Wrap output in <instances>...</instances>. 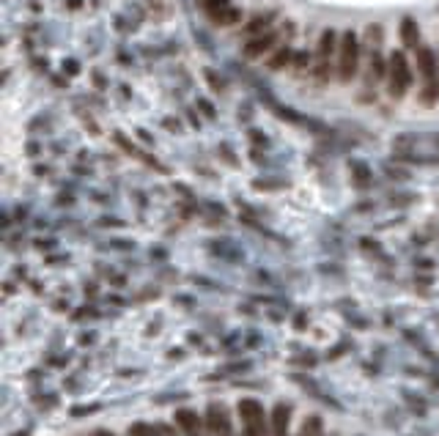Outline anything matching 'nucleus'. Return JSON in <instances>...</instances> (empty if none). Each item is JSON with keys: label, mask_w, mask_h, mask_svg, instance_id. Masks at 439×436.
Listing matches in <instances>:
<instances>
[{"label": "nucleus", "mask_w": 439, "mask_h": 436, "mask_svg": "<svg viewBox=\"0 0 439 436\" xmlns=\"http://www.w3.org/2000/svg\"><path fill=\"white\" fill-rule=\"evenodd\" d=\"M333 50H335V33L333 30H324L321 33V42H318V61H316V77H318V83H327L330 80Z\"/></svg>", "instance_id": "423d86ee"}, {"label": "nucleus", "mask_w": 439, "mask_h": 436, "mask_svg": "<svg viewBox=\"0 0 439 436\" xmlns=\"http://www.w3.org/2000/svg\"><path fill=\"white\" fill-rule=\"evenodd\" d=\"M401 39H404V44H406V47L418 50L420 30H418V22L412 20V17H404V22H401Z\"/></svg>", "instance_id": "9d476101"}, {"label": "nucleus", "mask_w": 439, "mask_h": 436, "mask_svg": "<svg viewBox=\"0 0 439 436\" xmlns=\"http://www.w3.org/2000/svg\"><path fill=\"white\" fill-rule=\"evenodd\" d=\"M173 420L184 431V436H209L206 434V417H201L198 412H192V409H179L173 415Z\"/></svg>", "instance_id": "0eeeda50"}, {"label": "nucleus", "mask_w": 439, "mask_h": 436, "mask_svg": "<svg viewBox=\"0 0 439 436\" xmlns=\"http://www.w3.org/2000/svg\"><path fill=\"white\" fill-rule=\"evenodd\" d=\"M437 143H439V140H437Z\"/></svg>", "instance_id": "412c9836"}, {"label": "nucleus", "mask_w": 439, "mask_h": 436, "mask_svg": "<svg viewBox=\"0 0 439 436\" xmlns=\"http://www.w3.org/2000/svg\"><path fill=\"white\" fill-rule=\"evenodd\" d=\"M94 436H116L113 431H105V428H99V431H94Z\"/></svg>", "instance_id": "6ab92c4d"}, {"label": "nucleus", "mask_w": 439, "mask_h": 436, "mask_svg": "<svg viewBox=\"0 0 439 436\" xmlns=\"http://www.w3.org/2000/svg\"><path fill=\"white\" fill-rule=\"evenodd\" d=\"M296 436H324V423H321V417L318 415L305 417V423H302V428H299V434Z\"/></svg>", "instance_id": "9b49d317"}, {"label": "nucleus", "mask_w": 439, "mask_h": 436, "mask_svg": "<svg viewBox=\"0 0 439 436\" xmlns=\"http://www.w3.org/2000/svg\"><path fill=\"white\" fill-rule=\"evenodd\" d=\"M236 412H239L242 431H245V434H250V436H264L267 434L269 420H267L264 406H261L255 398H242V401H239V406H236Z\"/></svg>", "instance_id": "f257e3e1"}, {"label": "nucleus", "mask_w": 439, "mask_h": 436, "mask_svg": "<svg viewBox=\"0 0 439 436\" xmlns=\"http://www.w3.org/2000/svg\"><path fill=\"white\" fill-rule=\"evenodd\" d=\"M357 58H360L357 36L349 30V33H343V42H340V58H338V77H340V83H349V80L357 74Z\"/></svg>", "instance_id": "7ed1b4c3"}, {"label": "nucleus", "mask_w": 439, "mask_h": 436, "mask_svg": "<svg viewBox=\"0 0 439 436\" xmlns=\"http://www.w3.org/2000/svg\"><path fill=\"white\" fill-rule=\"evenodd\" d=\"M206 77H209V83H211V88H214V91H220V88H223V85H220V80H217L211 72H206Z\"/></svg>", "instance_id": "a211bd4d"}, {"label": "nucleus", "mask_w": 439, "mask_h": 436, "mask_svg": "<svg viewBox=\"0 0 439 436\" xmlns=\"http://www.w3.org/2000/svg\"><path fill=\"white\" fill-rule=\"evenodd\" d=\"M157 431H160V436H179L176 434V428H173V425H167V423H160V425H157Z\"/></svg>", "instance_id": "f3484780"}, {"label": "nucleus", "mask_w": 439, "mask_h": 436, "mask_svg": "<svg viewBox=\"0 0 439 436\" xmlns=\"http://www.w3.org/2000/svg\"><path fill=\"white\" fill-rule=\"evenodd\" d=\"M230 0H204V6L209 9V14H214V11H223V9H228Z\"/></svg>", "instance_id": "dca6fc26"}, {"label": "nucleus", "mask_w": 439, "mask_h": 436, "mask_svg": "<svg viewBox=\"0 0 439 436\" xmlns=\"http://www.w3.org/2000/svg\"><path fill=\"white\" fill-rule=\"evenodd\" d=\"M289 61H291V52H289V50H280L272 61H269V69H283Z\"/></svg>", "instance_id": "2eb2a0df"}, {"label": "nucleus", "mask_w": 439, "mask_h": 436, "mask_svg": "<svg viewBox=\"0 0 439 436\" xmlns=\"http://www.w3.org/2000/svg\"><path fill=\"white\" fill-rule=\"evenodd\" d=\"M242 436H250V434H245V431H242Z\"/></svg>", "instance_id": "aec40b11"}, {"label": "nucleus", "mask_w": 439, "mask_h": 436, "mask_svg": "<svg viewBox=\"0 0 439 436\" xmlns=\"http://www.w3.org/2000/svg\"><path fill=\"white\" fill-rule=\"evenodd\" d=\"M274 42H277V36H274V33L258 36V39H252V42L245 44V55H248V58H258V55H264L267 50H272Z\"/></svg>", "instance_id": "1a4fd4ad"}, {"label": "nucleus", "mask_w": 439, "mask_h": 436, "mask_svg": "<svg viewBox=\"0 0 439 436\" xmlns=\"http://www.w3.org/2000/svg\"><path fill=\"white\" fill-rule=\"evenodd\" d=\"M269 22H272V14H258L255 20L245 25V33H258V30H264Z\"/></svg>", "instance_id": "4468645a"}, {"label": "nucleus", "mask_w": 439, "mask_h": 436, "mask_svg": "<svg viewBox=\"0 0 439 436\" xmlns=\"http://www.w3.org/2000/svg\"><path fill=\"white\" fill-rule=\"evenodd\" d=\"M126 436H160V431L157 425H148V423H132Z\"/></svg>", "instance_id": "ddd939ff"}, {"label": "nucleus", "mask_w": 439, "mask_h": 436, "mask_svg": "<svg viewBox=\"0 0 439 436\" xmlns=\"http://www.w3.org/2000/svg\"><path fill=\"white\" fill-rule=\"evenodd\" d=\"M289 431H291V406L280 401L269 412V436H289Z\"/></svg>", "instance_id": "6e6552de"}, {"label": "nucleus", "mask_w": 439, "mask_h": 436, "mask_svg": "<svg viewBox=\"0 0 439 436\" xmlns=\"http://www.w3.org/2000/svg\"><path fill=\"white\" fill-rule=\"evenodd\" d=\"M209 17L214 25H230V22L239 20V11H236V9H223V11H214Z\"/></svg>", "instance_id": "f8f14e48"}, {"label": "nucleus", "mask_w": 439, "mask_h": 436, "mask_svg": "<svg viewBox=\"0 0 439 436\" xmlns=\"http://www.w3.org/2000/svg\"><path fill=\"white\" fill-rule=\"evenodd\" d=\"M418 63L420 72H423V104H434L439 99V80H437V61H434V52L428 47H420L418 50Z\"/></svg>", "instance_id": "f03ea898"}, {"label": "nucleus", "mask_w": 439, "mask_h": 436, "mask_svg": "<svg viewBox=\"0 0 439 436\" xmlns=\"http://www.w3.org/2000/svg\"><path fill=\"white\" fill-rule=\"evenodd\" d=\"M206 434L209 436H233L228 406L226 403H209L206 406Z\"/></svg>", "instance_id": "39448f33"}, {"label": "nucleus", "mask_w": 439, "mask_h": 436, "mask_svg": "<svg viewBox=\"0 0 439 436\" xmlns=\"http://www.w3.org/2000/svg\"><path fill=\"white\" fill-rule=\"evenodd\" d=\"M412 85V74H409V63L401 52H393L390 58V96L401 99Z\"/></svg>", "instance_id": "20e7f679"}]
</instances>
